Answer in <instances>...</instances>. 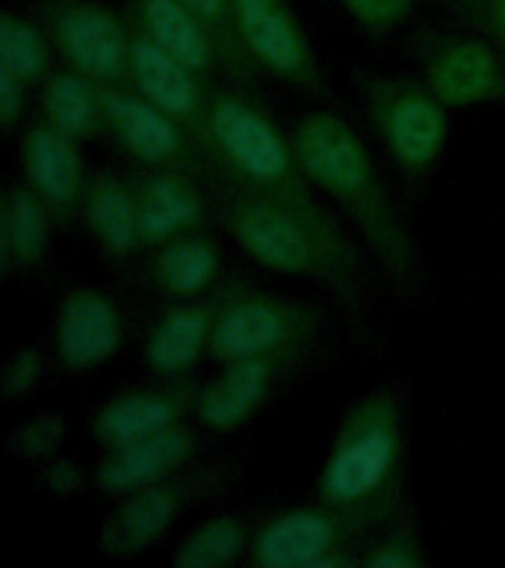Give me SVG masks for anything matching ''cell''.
I'll use <instances>...</instances> for the list:
<instances>
[{
	"mask_svg": "<svg viewBox=\"0 0 505 568\" xmlns=\"http://www.w3.org/2000/svg\"><path fill=\"white\" fill-rule=\"evenodd\" d=\"M301 166L384 287L390 305L429 314L441 278L416 234V211L352 110L305 104L287 119Z\"/></svg>",
	"mask_w": 505,
	"mask_h": 568,
	"instance_id": "obj_1",
	"label": "cell"
},
{
	"mask_svg": "<svg viewBox=\"0 0 505 568\" xmlns=\"http://www.w3.org/2000/svg\"><path fill=\"white\" fill-rule=\"evenodd\" d=\"M216 225L246 264L287 282L308 284L331 302L343 323L346 344L363 358L390 349L388 296L358 246L328 240L290 207L221 175L210 184Z\"/></svg>",
	"mask_w": 505,
	"mask_h": 568,
	"instance_id": "obj_2",
	"label": "cell"
},
{
	"mask_svg": "<svg viewBox=\"0 0 505 568\" xmlns=\"http://www.w3.org/2000/svg\"><path fill=\"white\" fill-rule=\"evenodd\" d=\"M310 495L370 527L416 497L414 390L405 373H384L340 408Z\"/></svg>",
	"mask_w": 505,
	"mask_h": 568,
	"instance_id": "obj_3",
	"label": "cell"
},
{
	"mask_svg": "<svg viewBox=\"0 0 505 568\" xmlns=\"http://www.w3.org/2000/svg\"><path fill=\"white\" fill-rule=\"evenodd\" d=\"M349 89L352 115L416 211L450 154L452 110L411 69L352 62Z\"/></svg>",
	"mask_w": 505,
	"mask_h": 568,
	"instance_id": "obj_4",
	"label": "cell"
},
{
	"mask_svg": "<svg viewBox=\"0 0 505 568\" xmlns=\"http://www.w3.org/2000/svg\"><path fill=\"white\" fill-rule=\"evenodd\" d=\"M248 465V447L207 450L166 479L110 500L95 530L97 559L136 562L168 545L193 518L234 500L246 483Z\"/></svg>",
	"mask_w": 505,
	"mask_h": 568,
	"instance_id": "obj_5",
	"label": "cell"
},
{
	"mask_svg": "<svg viewBox=\"0 0 505 568\" xmlns=\"http://www.w3.org/2000/svg\"><path fill=\"white\" fill-rule=\"evenodd\" d=\"M343 323L319 293H296L266 284L237 266L216 293L210 364L237 362L248 355L340 349Z\"/></svg>",
	"mask_w": 505,
	"mask_h": 568,
	"instance_id": "obj_6",
	"label": "cell"
},
{
	"mask_svg": "<svg viewBox=\"0 0 505 568\" xmlns=\"http://www.w3.org/2000/svg\"><path fill=\"white\" fill-rule=\"evenodd\" d=\"M340 349L248 355L237 362L213 364L207 379H198L193 420L213 438H234L266 417L290 390L328 371Z\"/></svg>",
	"mask_w": 505,
	"mask_h": 568,
	"instance_id": "obj_7",
	"label": "cell"
},
{
	"mask_svg": "<svg viewBox=\"0 0 505 568\" xmlns=\"http://www.w3.org/2000/svg\"><path fill=\"white\" fill-rule=\"evenodd\" d=\"M131 300L122 284L69 275L56 284L53 308L44 328L60 379L86 382L106 371L136 335Z\"/></svg>",
	"mask_w": 505,
	"mask_h": 568,
	"instance_id": "obj_8",
	"label": "cell"
},
{
	"mask_svg": "<svg viewBox=\"0 0 505 568\" xmlns=\"http://www.w3.org/2000/svg\"><path fill=\"white\" fill-rule=\"evenodd\" d=\"M370 530L310 491L264 500L246 568H358Z\"/></svg>",
	"mask_w": 505,
	"mask_h": 568,
	"instance_id": "obj_9",
	"label": "cell"
},
{
	"mask_svg": "<svg viewBox=\"0 0 505 568\" xmlns=\"http://www.w3.org/2000/svg\"><path fill=\"white\" fill-rule=\"evenodd\" d=\"M408 69L455 110L505 106V57L473 27L441 16L405 36Z\"/></svg>",
	"mask_w": 505,
	"mask_h": 568,
	"instance_id": "obj_10",
	"label": "cell"
},
{
	"mask_svg": "<svg viewBox=\"0 0 505 568\" xmlns=\"http://www.w3.org/2000/svg\"><path fill=\"white\" fill-rule=\"evenodd\" d=\"M234 18L243 53L260 78L275 80L308 104L352 110L328 78L290 0H234Z\"/></svg>",
	"mask_w": 505,
	"mask_h": 568,
	"instance_id": "obj_11",
	"label": "cell"
},
{
	"mask_svg": "<svg viewBox=\"0 0 505 568\" xmlns=\"http://www.w3.org/2000/svg\"><path fill=\"white\" fill-rule=\"evenodd\" d=\"M104 142L113 145L124 166L184 169L210 184L219 178L221 169L207 142L198 140L186 124L163 113L127 83L104 87Z\"/></svg>",
	"mask_w": 505,
	"mask_h": 568,
	"instance_id": "obj_12",
	"label": "cell"
},
{
	"mask_svg": "<svg viewBox=\"0 0 505 568\" xmlns=\"http://www.w3.org/2000/svg\"><path fill=\"white\" fill-rule=\"evenodd\" d=\"M60 65L101 87H122L131 71V18L110 0H30Z\"/></svg>",
	"mask_w": 505,
	"mask_h": 568,
	"instance_id": "obj_13",
	"label": "cell"
},
{
	"mask_svg": "<svg viewBox=\"0 0 505 568\" xmlns=\"http://www.w3.org/2000/svg\"><path fill=\"white\" fill-rule=\"evenodd\" d=\"M234 252L237 248L230 246L221 229L186 234L145 248L118 284L145 308L159 302L202 300L213 296L237 273Z\"/></svg>",
	"mask_w": 505,
	"mask_h": 568,
	"instance_id": "obj_14",
	"label": "cell"
},
{
	"mask_svg": "<svg viewBox=\"0 0 505 568\" xmlns=\"http://www.w3.org/2000/svg\"><path fill=\"white\" fill-rule=\"evenodd\" d=\"M195 394V376H157L142 371V376L122 382L92 403L83 412V429L97 450L140 442L193 420Z\"/></svg>",
	"mask_w": 505,
	"mask_h": 568,
	"instance_id": "obj_15",
	"label": "cell"
},
{
	"mask_svg": "<svg viewBox=\"0 0 505 568\" xmlns=\"http://www.w3.org/2000/svg\"><path fill=\"white\" fill-rule=\"evenodd\" d=\"M18 172L30 193L51 213L60 237L78 234L80 204L86 193L92 166L83 158V145L56 131L39 113L24 124L16 140Z\"/></svg>",
	"mask_w": 505,
	"mask_h": 568,
	"instance_id": "obj_16",
	"label": "cell"
},
{
	"mask_svg": "<svg viewBox=\"0 0 505 568\" xmlns=\"http://www.w3.org/2000/svg\"><path fill=\"white\" fill-rule=\"evenodd\" d=\"M80 234L86 237L92 255L118 284L145 252L140 207L127 169L97 163L89 175L80 204Z\"/></svg>",
	"mask_w": 505,
	"mask_h": 568,
	"instance_id": "obj_17",
	"label": "cell"
},
{
	"mask_svg": "<svg viewBox=\"0 0 505 568\" xmlns=\"http://www.w3.org/2000/svg\"><path fill=\"white\" fill-rule=\"evenodd\" d=\"M216 293L202 300L148 305L136 328L142 371L157 376H195L204 362H210Z\"/></svg>",
	"mask_w": 505,
	"mask_h": 568,
	"instance_id": "obj_18",
	"label": "cell"
},
{
	"mask_svg": "<svg viewBox=\"0 0 505 568\" xmlns=\"http://www.w3.org/2000/svg\"><path fill=\"white\" fill-rule=\"evenodd\" d=\"M60 231L51 213L18 175L0 184V282L7 287L53 284V240Z\"/></svg>",
	"mask_w": 505,
	"mask_h": 568,
	"instance_id": "obj_19",
	"label": "cell"
},
{
	"mask_svg": "<svg viewBox=\"0 0 505 568\" xmlns=\"http://www.w3.org/2000/svg\"><path fill=\"white\" fill-rule=\"evenodd\" d=\"M124 169L131 175L136 207H140L145 248L198 231L219 229L210 181L184 169Z\"/></svg>",
	"mask_w": 505,
	"mask_h": 568,
	"instance_id": "obj_20",
	"label": "cell"
},
{
	"mask_svg": "<svg viewBox=\"0 0 505 568\" xmlns=\"http://www.w3.org/2000/svg\"><path fill=\"white\" fill-rule=\"evenodd\" d=\"M213 442L216 438L204 433L195 420H186L166 433L101 450L95 459V497L110 504L115 497L166 479L168 474L186 468L189 462L213 450Z\"/></svg>",
	"mask_w": 505,
	"mask_h": 568,
	"instance_id": "obj_21",
	"label": "cell"
},
{
	"mask_svg": "<svg viewBox=\"0 0 505 568\" xmlns=\"http://www.w3.org/2000/svg\"><path fill=\"white\" fill-rule=\"evenodd\" d=\"M127 87L159 106L163 113L186 124L202 142H207V119H210L213 92L219 83L198 74L193 65L177 60L175 53L151 42L140 27L131 21V71ZM210 149V145H207Z\"/></svg>",
	"mask_w": 505,
	"mask_h": 568,
	"instance_id": "obj_22",
	"label": "cell"
},
{
	"mask_svg": "<svg viewBox=\"0 0 505 568\" xmlns=\"http://www.w3.org/2000/svg\"><path fill=\"white\" fill-rule=\"evenodd\" d=\"M260 504H219L168 541L175 568H237L248 562Z\"/></svg>",
	"mask_w": 505,
	"mask_h": 568,
	"instance_id": "obj_23",
	"label": "cell"
},
{
	"mask_svg": "<svg viewBox=\"0 0 505 568\" xmlns=\"http://www.w3.org/2000/svg\"><path fill=\"white\" fill-rule=\"evenodd\" d=\"M133 27H140L151 42L175 53L177 60L193 65L198 74L210 83H225L228 71L219 57V48L204 30L202 21L193 16V9L184 0H124L122 3ZM230 83V80H228Z\"/></svg>",
	"mask_w": 505,
	"mask_h": 568,
	"instance_id": "obj_24",
	"label": "cell"
},
{
	"mask_svg": "<svg viewBox=\"0 0 505 568\" xmlns=\"http://www.w3.org/2000/svg\"><path fill=\"white\" fill-rule=\"evenodd\" d=\"M35 113L80 145L104 142V87L69 65L56 62V69L35 89Z\"/></svg>",
	"mask_w": 505,
	"mask_h": 568,
	"instance_id": "obj_25",
	"label": "cell"
},
{
	"mask_svg": "<svg viewBox=\"0 0 505 568\" xmlns=\"http://www.w3.org/2000/svg\"><path fill=\"white\" fill-rule=\"evenodd\" d=\"M56 51L42 18L33 7L9 3L0 12V71L16 74L27 87L39 89L56 69Z\"/></svg>",
	"mask_w": 505,
	"mask_h": 568,
	"instance_id": "obj_26",
	"label": "cell"
},
{
	"mask_svg": "<svg viewBox=\"0 0 505 568\" xmlns=\"http://www.w3.org/2000/svg\"><path fill=\"white\" fill-rule=\"evenodd\" d=\"M358 568H432V550L416 497L367 532Z\"/></svg>",
	"mask_w": 505,
	"mask_h": 568,
	"instance_id": "obj_27",
	"label": "cell"
},
{
	"mask_svg": "<svg viewBox=\"0 0 505 568\" xmlns=\"http://www.w3.org/2000/svg\"><path fill=\"white\" fill-rule=\"evenodd\" d=\"M74 424L62 408H35L30 415L18 417L3 433V450L12 462L33 468L35 462L48 459L53 453L69 447Z\"/></svg>",
	"mask_w": 505,
	"mask_h": 568,
	"instance_id": "obj_28",
	"label": "cell"
},
{
	"mask_svg": "<svg viewBox=\"0 0 505 568\" xmlns=\"http://www.w3.org/2000/svg\"><path fill=\"white\" fill-rule=\"evenodd\" d=\"M184 3L193 9V16L202 21V27L219 48V57L225 62L230 83L260 92L264 78L248 65L246 53H243V44H239L237 36V18H234V0H184Z\"/></svg>",
	"mask_w": 505,
	"mask_h": 568,
	"instance_id": "obj_29",
	"label": "cell"
},
{
	"mask_svg": "<svg viewBox=\"0 0 505 568\" xmlns=\"http://www.w3.org/2000/svg\"><path fill=\"white\" fill-rule=\"evenodd\" d=\"M53 379H60L53 355L44 341H24L9 349L7 362L0 367V399L7 406L42 394Z\"/></svg>",
	"mask_w": 505,
	"mask_h": 568,
	"instance_id": "obj_30",
	"label": "cell"
},
{
	"mask_svg": "<svg viewBox=\"0 0 505 568\" xmlns=\"http://www.w3.org/2000/svg\"><path fill=\"white\" fill-rule=\"evenodd\" d=\"M349 24L372 42L408 36L425 0H334Z\"/></svg>",
	"mask_w": 505,
	"mask_h": 568,
	"instance_id": "obj_31",
	"label": "cell"
},
{
	"mask_svg": "<svg viewBox=\"0 0 505 568\" xmlns=\"http://www.w3.org/2000/svg\"><path fill=\"white\" fill-rule=\"evenodd\" d=\"M33 488L48 500L71 504L80 497H95V462L89 465L83 456L60 450L30 468Z\"/></svg>",
	"mask_w": 505,
	"mask_h": 568,
	"instance_id": "obj_32",
	"label": "cell"
},
{
	"mask_svg": "<svg viewBox=\"0 0 505 568\" xmlns=\"http://www.w3.org/2000/svg\"><path fill=\"white\" fill-rule=\"evenodd\" d=\"M443 16L473 27L505 57V0H437Z\"/></svg>",
	"mask_w": 505,
	"mask_h": 568,
	"instance_id": "obj_33",
	"label": "cell"
},
{
	"mask_svg": "<svg viewBox=\"0 0 505 568\" xmlns=\"http://www.w3.org/2000/svg\"><path fill=\"white\" fill-rule=\"evenodd\" d=\"M35 89L27 87L9 71H0V136L3 142H16L24 124L33 119Z\"/></svg>",
	"mask_w": 505,
	"mask_h": 568,
	"instance_id": "obj_34",
	"label": "cell"
}]
</instances>
